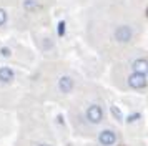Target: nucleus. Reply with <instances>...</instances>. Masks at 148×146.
I'll return each instance as SVG.
<instances>
[{
  "mask_svg": "<svg viewBox=\"0 0 148 146\" xmlns=\"http://www.w3.org/2000/svg\"><path fill=\"white\" fill-rule=\"evenodd\" d=\"M135 73H141V75H148V60H143V58H138L133 61L132 65Z\"/></svg>",
  "mask_w": 148,
  "mask_h": 146,
  "instance_id": "obj_5",
  "label": "nucleus"
},
{
  "mask_svg": "<svg viewBox=\"0 0 148 146\" xmlns=\"http://www.w3.org/2000/svg\"><path fill=\"white\" fill-rule=\"evenodd\" d=\"M23 8H25L27 12L34 13L40 8V3H38V0H23Z\"/></svg>",
  "mask_w": 148,
  "mask_h": 146,
  "instance_id": "obj_8",
  "label": "nucleus"
},
{
  "mask_svg": "<svg viewBox=\"0 0 148 146\" xmlns=\"http://www.w3.org/2000/svg\"><path fill=\"white\" fill-rule=\"evenodd\" d=\"M98 141H100L103 146H113L115 141H116V134H115L112 130H103L98 136Z\"/></svg>",
  "mask_w": 148,
  "mask_h": 146,
  "instance_id": "obj_4",
  "label": "nucleus"
},
{
  "mask_svg": "<svg viewBox=\"0 0 148 146\" xmlns=\"http://www.w3.org/2000/svg\"><path fill=\"white\" fill-rule=\"evenodd\" d=\"M87 119L90 123H100L103 119V110H101L100 105H90L87 108Z\"/></svg>",
  "mask_w": 148,
  "mask_h": 146,
  "instance_id": "obj_2",
  "label": "nucleus"
},
{
  "mask_svg": "<svg viewBox=\"0 0 148 146\" xmlns=\"http://www.w3.org/2000/svg\"><path fill=\"white\" fill-rule=\"evenodd\" d=\"M7 22H8V12L5 10V8L0 7V28L7 25Z\"/></svg>",
  "mask_w": 148,
  "mask_h": 146,
  "instance_id": "obj_9",
  "label": "nucleus"
},
{
  "mask_svg": "<svg viewBox=\"0 0 148 146\" xmlns=\"http://www.w3.org/2000/svg\"><path fill=\"white\" fill-rule=\"evenodd\" d=\"M38 146H50V145H47V143H40Z\"/></svg>",
  "mask_w": 148,
  "mask_h": 146,
  "instance_id": "obj_10",
  "label": "nucleus"
},
{
  "mask_svg": "<svg viewBox=\"0 0 148 146\" xmlns=\"http://www.w3.org/2000/svg\"><path fill=\"white\" fill-rule=\"evenodd\" d=\"M128 85H130V88H133V90H141V88H145V86H147V75H141V73L133 72L128 76Z\"/></svg>",
  "mask_w": 148,
  "mask_h": 146,
  "instance_id": "obj_3",
  "label": "nucleus"
},
{
  "mask_svg": "<svg viewBox=\"0 0 148 146\" xmlns=\"http://www.w3.org/2000/svg\"><path fill=\"white\" fill-rule=\"evenodd\" d=\"M14 80V72L8 66H2L0 68V81L2 83H10Z\"/></svg>",
  "mask_w": 148,
  "mask_h": 146,
  "instance_id": "obj_7",
  "label": "nucleus"
},
{
  "mask_svg": "<svg viewBox=\"0 0 148 146\" xmlns=\"http://www.w3.org/2000/svg\"><path fill=\"white\" fill-rule=\"evenodd\" d=\"M73 80L70 78V76H62L60 80H58V90L63 93H70L72 90H73Z\"/></svg>",
  "mask_w": 148,
  "mask_h": 146,
  "instance_id": "obj_6",
  "label": "nucleus"
},
{
  "mask_svg": "<svg viewBox=\"0 0 148 146\" xmlns=\"http://www.w3.org/2000/svg\"><path fill=\"white\" fill-rule=\"evenodd\" d=\"M133 38V30L128 25H120L115 28V40L120 43H128L130 40Z\"/></svg>",
  "mask_w": 148,
  "mask_h": 146,
  "instance_id": "obj_1",
  "label": "nucleus"
}]
</instances>
